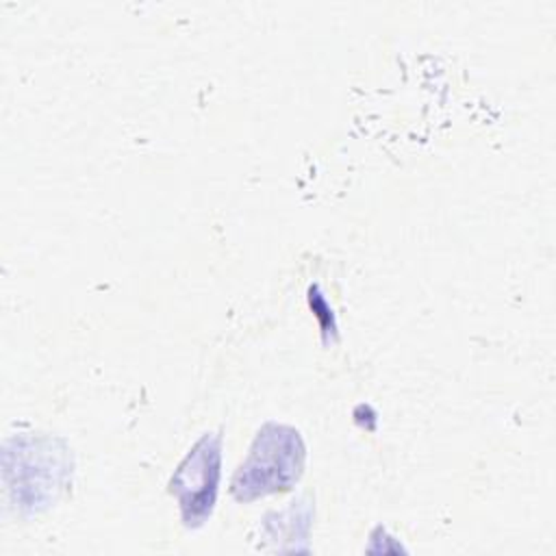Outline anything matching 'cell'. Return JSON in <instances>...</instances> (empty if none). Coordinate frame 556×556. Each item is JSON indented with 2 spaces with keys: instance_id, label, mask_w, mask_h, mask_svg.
<instances>
[{
  "instance_id": "obj_1",
  "label": "cell",
  "mask_w": 556,
  "mask_h": 556,
  "mask_svg": "<svg viewBox=\"0 0 556 556\" xmlns=\"http://www.w3.org/2000/svg\"><path fill=\"white\" fill-rule=\"evenodd\" d=\"M72 478V456L52 437H13L4 443V484L22 513H39L56 502Z\"/></svg>"
},
{
  "instance_id": "obj_2",
  "label": "cell",
  "mask_w": 556,
  "mask_h": 556,
  "mask_svg": "<svg viewBox=\"0 0 556 556\" xmlns=\"http://www.w3.org/2000/svg\"><path fill=\"white\" fill-rule=\"evenodd\" d=\"M306 447L291 426L267 421L256 432L248 456L237 467L230 493L237 502H252L274 493H285L304 473Z\"/></svg>"
},
{
  "instance_id": "obj_3",
  "label": "cell",
  "mask_w": 556,
  "mask_h": 556,
  "mask_svg": "<svg viewBox=\"0 0 556 556\" xmlns=\"http://www.w3.org/2000/svg\"><path fill=\"white\" fill-rule=\"evenodd\" d=\"M222 478V434H202L180 465L174 469L167 491L178 500L185 528H200L208 521Z\"/></svg>"
},
{
  "instance_id": "obj_4",
  "label": "cell",
  "mask_w": 556,
  "mask_h": 556,
  "mask_svg": "<svg viewBox=\"0 0 556 556\" xmlns=\"http://www.w3.org/2000/svg\"><path fill=\"white\" fill-rule=\"evenodd\" d=\"M313 521V502L308 497L293 500L285 510L269 513L263 519L265 539L274 541L278 549H302L298 541H306Z\"/></svg>"
}]
</instances>
